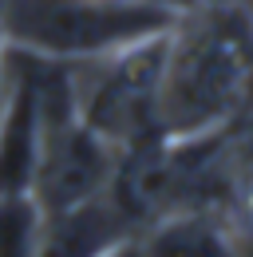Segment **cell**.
<instances>
[{
  "label": "cell",
  "instance_id": "cell-9",
  "mask_svg": "<svg viewBox=\"0 0 253 257\" xmlns=\"http://www.w3.org/2000/svg\"><path fill=\"white\" fill-rule=\"evenodd\" d=\"M4 91H8V48L0 36V111H4Z\"/></svg>",
  "mask_w": 253,
  "mask_h": 257
},
{
  "label": "cell",
  "instance_id": "cell-8",
  "mask_svg": "<svg viewBox=\"0 0 253 257\" xmlns=\"http://www.w3.org/2000/svg\"><path fill=\"white\" fill-rule=\"evenodd\" d=\"M229 229H233V241H237V257H253V214L229 218Z\"/></svg>",
  "mask_w": 253,
  "mask_h": 257
},
{
  "label": "cell",
  "instance_id": "cell-2",
  "mask_svg": "<svg viewBox=\"0 0 253 257\" xmlns=\"http://www.w3.org/2000/svg\"><path fill=\"white\" fill-rule=\"evenodd\" d=\"M178 12L162 0H0V36L12 52L87 64L166 32Z\"/></svg>",
  "mask_w": 253,
  "mask_h": 257
},
{
  "label": "cell",
  "instance_id": "cell-4",
  "mask_svg": "<svg viewBox=\"0 0 253 257\" xmlns=\"http://www.w3.org/2000/svg\"><path fill=\"white\" fill-rule=\"evenodd\" d=\"M40 143H44V60L8 48V91L0 111V194L32 190Z\"/></svg>",
  "mask_w": 253,
  "mask_h": 257
},
{
  "label": "cell",
  "instance_id": "cell-5",
  "mask_svg": "<svg viewBox=\"0 0 253 257\" xmlns=\"http://www.w3.org/2000/svg\"><path fill=\"white\" fill-rule=\"evenodd\" d=\"M126 241H135V225L111 202V194H103L91 202L44 214L36 257H111Z\"/></svg>",
  "mask_w": 253,
  "mask_h": 257
},
{
  "label": "cell",
  "instance_id": "cell-6",
  "mask_svg": "<svg viewBox=\"0 0 253 257\" xmlns=\"http://www.w3.org/2000/svg\"><path fill=\"white\" fill-rule=\"evenodd\" d=\"M143 257H237L229 218L210 210H178L135 233Z\"/></svg>",
  "mask_w": 253,
  "mask_h": 257
},
{
  "label": "cell",
  "instance_id": "cell-7",
  "mask_svg": "<svg viewBox=\"0 0 253 257\" xmlns=\"http://www.w3.org/2000/svg\"><path fill=\"white\" fill-rule=\"evenodd\" d=\"M40 218L32 194H0V257H36Z\"/></svg>",
  "mask_w": 253,
  "mask_h": 257
},
{
  "label": "cell",
  "instance_id": "cell-3",
  "mask_svg": "<svg viewBox=\"0 0 253 257\" xmlns=\"http://www.w3.org/2000/svg\"><path fill=\"white\" fill-rule=\"evenodd\" d=\"M166 32L126 44L119 52L87 60V64H71L79 119L95 135H103L115 151H126L143 139L162 135L158 131V83H162Z\"/></svg>",
  "mask_w": 253,
  "mask_h": 257
},
{
  "label": "cell",
  "instance_id": "cell-1",
  "mask_svg": "<svg viewBox=\"0 0 253 257\" xmlns=\"http://www.w3.org/2000/svg\"><path fill=\"white\" fill-rule=\"evenodd\" d=\"M253 111V16L237 0H194L170 32L158 83V131L198 139Z\"/></svg>",
  "mask_w": 253,
  "mask_h": 257
},
{
  "label": "cell",
  "instance_id": "cell-10",
  "mask_svg": "<svg viewBox=\"0 0 253 257\" xmlns=\"http://www.w3.org/2000/svg\"><path fill=\"white\" fill-rule=\"evenodd\" d=\"M237 4H241V8H245V12L253 16V0H237Z\"/></svg>",
  "mask_w": 253,
  "mask_h": 257
}]
</instances>
